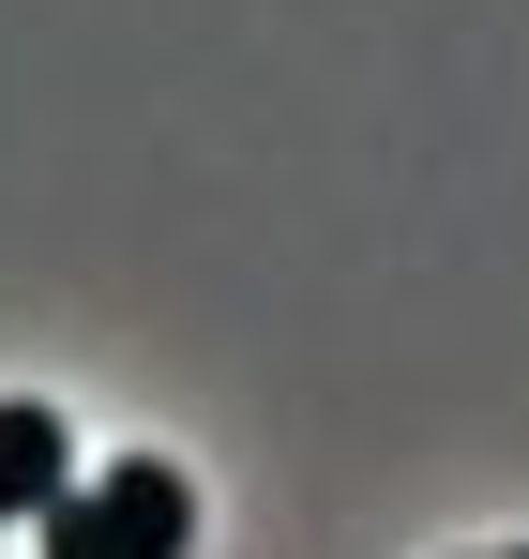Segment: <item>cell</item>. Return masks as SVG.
Segmentation results:
<instances>
[{
  "mask_svg": "<svg viewBox=\"0 0 529 559\" xmlns=\"http://www.w3.org/2000/svg\"><path fill=\"white\" fill-rule=\"evenodd\" d=\"M61 484H77V424L46 393H0V530H31Z\"/></svg>",
  "mask_w": 529,
  "mask_h": 559,
  "instance_id": "cell-2",
  "label": "cell"
},
{
  "mask_svg": "<svg viewBox=\"0 0 529 559\" xmlns=\"http://www.w3.org/2000/svg\"><path fill=\"white\" fill-rule=\"evenodd\" d=\"M31 545L46 559H181L197 545V484L167 454H121V468H91V484H61L31 514Z\"/></svg>",
  "mask_w": 529,
  "mask_h": 559,
  "instance_id": "cell-1",
  "label": "cell"
},
{
  "mask_svg": "<svg viewBox=\"0 0 529 559\" xmlns=\"http://www.w3.org/2000/svg\"><path fill=\"white\" fill-rule=\"evenodd\" d=\"M484 559H529V545H484Z\"/></svg>",
  "mask_w": 529,
  "mask_h": 559,
  "instance_id": "cell-3",
  "label": "cell"
}]
</instances>
